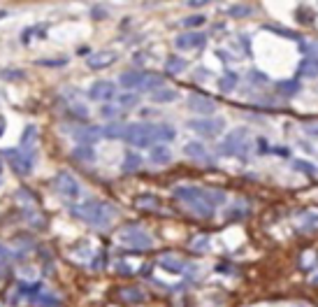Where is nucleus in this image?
<instances>
[{
	"instance_id": "nucleus-9",
	"label": "nucleus",
	"mask_w": 318,
	"mask_h": 307,
	"mask_svg": "<svg viewBox=\"0 0 318 307\" xmlns=\"http://www.w3.org/2000/svg\"><path fill=\"white\" fill-rule=\"evenodd\" d=\"M116 96V84L114 82H105V79H100V82H96V84L89 89V98L96 102H109L114 100Z\"/></svg>"
},
{
	"instance_id": "nucleus-38",
	"label": "nucleus",
	"mask_w": 318,
	"mask_h": 307,
	"mask_svg": "<svg viewBox=\"0 0 318 307\" xmlns=\"http://www.w3.org/2000/svg\"><path fill=\"white\" fill-rule=\"evenodd\" d=\"M37 63L44 68H63V66H67V58L60 56V58H44V60H37Z\"/></svg>"
},
{
	"instance_id": "nucleus-6",
	"label": "nucleus",
	"mask_w": 318,
	"mask_h": 307,
	"mask_svg": "<svg viewBox=\"0 0 318 307\" xmlns=\"http://www.w3.org/2000/svg\"><path fill=\"white\" fill-rule=\"evenodd\" d=\"M119 240H121V244H126L128 249H137V252L151 249V244H153L151 235L144 233L139 226H126V228L119 233Z\"/></svg>"
},
{
	"instance_id": "nucleus-15",
	"label": "nucleus",
	"mask_w": 318,
	"mask_h": 307,
	"mask_svg": "<svg viewBox=\"0 0 318 307\" xmlns=\"http://www.w3.org/2000/svg\"><path fill=\"white\" fill-rule=\"evenodd\" d=\"M146 73H139V70H126V73L119 77V84L123 89H142V82H144Z\"/></svg>"
},
{
	"instance_id": "nucleus-16",
	"label": "nucleus",
	"mask_w": 318,
	"mask_h": 307,
	"mask_svg": "<svg viewBox=\"0 0 318 307\" xmlns=\"http://www.w3.org/2000/svg\"><path fill=\"white\" fill-rule=\"evenodd\" d=\"M149 161L153 163V165H168V163L172 161V151H170L165 145H156V147H151Z\"/></svg>"
},
{
	"instance_id": "nucleus-34",
	"label": "nucleus",
	"mask_w": 318,
	"mask_h": 307,
	"mask_svg": "<svg viewBox=\"0 0 318 307\" xmlns=\"http://www.w3.org/2000/svg\"><path fill=\"white\" fill-rule=\"evenodd\" d=\"M74 158H77V161L91 163V161H96V154H93L91 147H77V149H74Z\"/></svg>"
},
{
	"instance_id": "nucleus-29",
	"label": "nucleus",
	"mask_w": 318,
	"mask_h": 307,
	"mask_svg": "<svg viewBox=\"0 0 318 307\" xmlns=\"http://www.w3.org/2000/svg\"><path fill=\"white\" fill-rule=\"evenodd\" d=\"M237 82H240V77L234 73H225L221 79H218V91H221V93H230V91L237 86Z\"/></svg>"
},
{
	"instance_id": "nucleus-21",
	"label": "nucleus",
	"mask_w": 318,
	"mask_h": 307,
	"mask_svg": "<svg viewBox=\"0 0 318 307\" xmlns=\"http://www.w3.org/2000/svg\"><path fill=\"white\" fill-rule=\"evenodd\" d=\"M126 126L123 121H114V124H109V126L102 128V138H109V140H123L126 135Z\"/></svg>"
},
{
	"instance_id": "nucleus-47",
	"label": "nucleus",
	"mask_w": 318,
	"mask_h": 307,
	"mask_svg": "<svg viewBox=\"0 0 318 307\" xmlns=\"http://www.w3.org/2000/svg\"><path fill=\"white\" fill-rule=\"evenodd\" d=\"M186 5L188 7H202V5H207V0H188Z\"/></svg>"
},
{
	"instance_id": "nucleus-12",
	"label": "nucleus",
	"mask_w": 318,
	"mask_h": 307,
	"mask_svg": "<svg viewBox=\"0 0 318 307\" xmlns=\"http://www.w3.org/2000/svg\"><path fill=\"white\" fill-rule=\"evenodd\" d=\"M184 154L198 163H207V165L214 163V156H211L209 149H207L202 142H188V145H184Z\"/></svg>"
},
{
	"instance_id": "nucleus-27",
	"label": "nucleus",
	"mask_w": 318,
	"mask_h": 307,
	"mask_svg": "<svg viewBox=\"0 0 318 307\" xmlns=\"http://www.w3.org/2000/svg\"><path fill=\"white\" fill-rule=\"evenodd\" d=\"M119 298L123 302H142L144 300V293H142L139 289H135V286H128V289L119 291Z\"/></svg>"
},
{
	"instance_id": "nucleus-40",
	"label": "nucleus",
	"mask_w": 318,
	"mask_h": 307,
	"mask_svg": "<svg viewBox=\"0 0 318 307\" xmlns=\"http://www.w3.org/2000/svg\"><path fill=\"white\" fill-rule=\"evenodd\" d=\"M121 114V109L116 107V105H105L102 107V116H107V119H114V116Z\"/></svg>"
},
{
	"instance_id": "nucleus-8",
	"label": "nucleus",
	"mask_w": 318,
	"mask_h": 307,
	"mask_svg": "<svg viewBox=\"0 0 318 307\" xmlns=\"http://www.w3.org/2000/svg\"><path fill=\"white\" fill-rule=\"evenodd\" d=\"M204 42H207V35L204 33H200V30H186V33L177 35L174 47L179 49V51H193V49L204 47Z\"/></svg>"
},
{
	"instance_id": "nucleus-42",
	"label": "nucleus",
	"mask_w": 318,
	"mask_h": 307,
	"mask_svg": "<svg viewBox=\"0 0 318 307\" xmlns=\"http://www.w3.org/2000/svg\"><path fill=\"white\" fill-rule=\"evenodd\" d=\"M0 77H5V79L12 82V79H24V73H21V70H3Z\"/></svg>"
},
{
	"instance_id": "nucleus-17",
	"label": "nucleus",
	"mask_w": 318,
	"mask_h": 307,
	"mask_svg": "<svg viewBox=\"0 0 318 307\" xmlns=\"http://www.w3.org/2000/svg\"><path fill=\"white\" fill-rule=\"evenodd\" d=\"M300 230H304V233H313V230H318V210H306L300 214Z\"/></svg>"
},
{
	"instance_id": "nucleus-19",
	"label": "nucleus",
	"mask_w": 318,
	"mask_h": 307,
	"mask_svg": "<svg viewBox=\"0 0 318 307\" xmlns=\"http://www.w3.org/2000/svg\"><path fill=\"white\" fill-rule=\"evenodd\" d=\"M297 75L304 77V79L318 77V58H309V56H306L300 66H297Z\"/></svg>"
},
{
	"instance_id": "nucleus-26",
	"label": "nucleus",
	"mask_w": 318,
	"mask_h": 307,
	"mask_svg": "<svg viewBox=\"0 0 318 307\" xmlns=\"http://www.w3.org/2000/svg\"><path fill=\"white\" fill-rule=\"evenodd\" d=\"M225 217H228V219H244V217H249V203H246V200H237V203L225 212Z\"/></svg>"
},
{
	"instance_id": "nucleus-33",
	"label": "nucleus",
	"mask_w": 318,
	"mask_h": 307,
	"mask_svg": "<svg viewBox=\"0 0 318 307\" xmlns=\"http://www.w3.org/2000/svg\"><path fill=\"white\" fill-rule=\"evenodd\" d=\"M191 249H193V252H198V254L207 252V249H209V237H207V235H198V237H193Z\"/></svg>"
},
{
	"instance_id": "nucleus-44",
	"label": "nucleus",
	"mask_w": 318,
	"mask_h": 307,
	"mask_svg": "<svg viewBox=\"0 0 318 307\" xmlns=\"http://www.w3.org/2000/svg\"><path fill=\"white\" fill-rule=\"evenodd\" d=\"M304 133L309 138H318V124H304Z\"/></svg>"
},
{
	"instance_id": "nucleus-3",
	"label": "nucleus",
	"mask_w": 318,
	"mask_h": 307,
	"mask_svg": "<svg viewBox=\"0 0 318 307\" xmlns=\"http://www.w3.org/2000/svg\"><path fill=\"white\" fill-rule=\"evenodd\" d=\"M3 158L10 161L12 170L17 175H30L33 165H35V147H19V149H5Z\"/></svg>"
},
{
	"instance_id": "nucleus-48",
	"label": "nucleus",
	"mask_w": 318,
	"mask_h": 307,
	"mask_svg": "<svg viewBox=\"0 0 318 307\" xmlns=\"http://www.w3.org/2000/svg\"><path fill=\"white\" fill-rule=\"evenodd\" d=\"M276 154H279V156H288V149H283L281 147V149H276Z\"/></svg>"
},
{
	"instance_id": "nucleus-28",
	"label": "nucleus",
	"mask_w": 318,
	"mask_h": 307,
	"mask_svg": "<svg viewBox=\"0 0 318 307\" xmlns=\"http://www.w3.org/2000/svg\"><path fill=\"white\" fill-rule=\"evenodd\" d=\"M139 105V98L137 93H123V96L116 98V107L123 112V109H132V107H137Z\"/></svg>"
},
{
	"instance_id": "nucleus-20",
	"label": "nucleus",
	"mask_w": 318,
	"mask_h": 307,
	"mask_svg": "<svg viewBox=\"0 0 318 307\" xmlns=\"http://www.w3.org/2000/svg\"><path fill=\"white\" fill-rule=\"evenodd\" d=\"M179 98V91L170 89V86H161V89L151 91V100L153 102H174Z\"/></svg>"
},
{
	"instance_id": "nucleus-14",
	"label": "nucleus",
	"mask_w": 318,
	"mask_h": 307,
	"mask_svg": "<svg viewBox=\"0 0 318 307\" xmlns=\"http://www.w3.org/2000/svg\"><path fill=\"white\" fill-rule=\"evenodd\" d=\"M158 265H161L163 270L174 272V275H181V272L186 270V265H188V263H184V261H181L179 256H174V254H165V256H161Z\"/></svg>"
},
{
	"instance_id": "nucleus-45",
	"label": "nucleus",
	"mask_w": 318,
	"mask_h": 307,
	"mask_svg": "<svg viewBox=\"0 0 318 307\" xmlns=\"http://www.w3.org/2000/svg\"><path fill=\"white\" fill-rule=\"evenodd\" d=\"M267 30H274V33H281V35H286V37H297L295 33H290V30H286V28H276V26H267Z\"/></svg>"
},
{
	"instance_id": "nucleus-50",
	"label": "nucleus",
	"mask_w": 318,
	"mask_h": 307,
	"mask_svg": "<svg viewBox=\"0 0 318 307\" xmlns=\"http://www.w3.org/2000/svg\"><path fill=\"white\" fill-rule=\"evenodd\" d=\"M313 282H316V284H318V277H316V279H313Z\"/></svg>"
},
{
	"instance_id": "nucleus-30",
	"label": "nucleus",
	"mask_w": 318,
	"mask_h": 307,
	"mask_svg": "<svg viewBox=\"0 0 318 307\" xmlns=\"http://www.w3.org/2000/svg\"><path fill=\"white\" fill-rule=\"evenodd\" d=\"M276 89L281 91V93H286V96H293V93H297V91L302 89V84L297 79H286V82H279Z\"/></svg>"
},
{
	"instance_id": "nucleus-11",
	"label": "nucleus",
	"mask_w": 318,
	"mask_h": 307,
	"mask_svg": "<svg viewBox=\"0 0 318 307\" xmlns=\"http://www.w3.org/2000/svg\"><path fill=\"white\" fill-rule=\"evenodd\" d=\"M116 58H119V56H116V51L102 49V51H96V54H91L89 58H86V66H89L91 70H105V68H109Z\"/></svg>"
},
{
	"instance_id": "nucleus-5",
	"label": "nucleus",
	"mask_w": 318,
	"mask_h": 307,
	"mask_svg": "<svg viewBox=\"0 0 318 307\" xmlns=\"http://www.w3.org/2000/svg\"><path fill=\"white\" fill-rule=\"evenodd\" d=\"M54 191L58 193L63 200H70V203H74V200L82 198V184H79L77 179H74L70 172H58V175L54 177Z\"/></svg>"
},
{
	"instance_id": "nucleus-18",
	"label": "nucleus",
	"mask_w": 318,
	"mask_h": 307,
	"mask_svg": "<svg viewBox=\"0 0 318 307\" xmlns=\"http://www.w3.org/2000/svg\"><path fill=\"white\" fill-rule=\"evenodd\" d=\"M44 291V286H42V282H19L17 284V291H14V295H24V298H33V295H37V293H42Z\"/></svg>"
},
{
	"instance_id": "nucleus-31",
	"label": "nucleus",
	"mask_w": 318,
	"mask_h": 307,
	"mask_svg": "<svg viewBox=\"0 0 318 307\" xmlns=\"http://www.w3.org/2000/svg\"><path fill=\"white\" fill-rule=\"evenodd\" d=\"M158 135H161V142H172L177 138V131L170 124H158Z\"/></svg>"
},
{
	"instance_id": "nucleus-46",
	"label": "nucleus",
	"mask_w": 318,
	"mask_h": 307,
	"mask_svg": "<svg viewBox=\"0 0 318 307\" xmlns=\"http://www.w3.org/2000/svg\"><path fill=\"white\" fill-rule=\"evenodd\" d=\"M116 272H121V275H130V268H126V263H123V261H119V263H116Z\"/></svg>"
},
{
	"instance_id": "nucleus-2",
	"label": "nucleus",
	"mask_w": 318,
	"mask_h": 307,
	"mask_svg": "<svg viewBox=\"0 0 318 307\" xmlns=\"http://www.w3.org/2000/svg\"><path fill=\"white\" fill-rule=\"evenodd\" d=\"M123 140L132 147H156L161 142L158 124H146V121H142V124H128Z\"/></svg>"
},
{
	"instance_id": "nucleus-10",
	"label": "nucleus",
	"mask_w": 318,
	"mask_h": 307,
	"mask_svg": "<svg viewBox=\"0 0 318 307\" xmlns=\"http://www.w3.org/2000/svg\"><path fill=\"white\" fill-rule=\"evenodd\" d=\"M188 109H191V112H195V114H200V116H209V114H214L216 102L211 100L209 96L193 93V96H188Z\"/></svg>"
},
{
	"instance_id": "nucleus-7",
	"label": "nucleus",
	"mask_w": 318,
	"mask_h": 307,
	"mask_svg": "<svg viewBox=\"0 0 318 307\" xmlns=\"http://www.w3.org/2000/svg\"><path fill=\"white\" fill-rule=\"evenodd\" d=\"M186 126L198 135H204V138H216L225 128V124H223V119H214V116H200V119H191Z\"/></svg>"
},
{
	"instance_id": "nucleus-25",
	"label": "nucleus",
	"mask_w": 318,
	"mask_h": 307,
	"mask_svg": "<svg viewBox=\"0 0 318 307\" xmlns=\"http://www.w3.org/2000/svg\"><path fill=\"white\" fill-rule=\"evenodd\" d=\"M135 205H137L139 210H158L161 200H158L153 193H144V196H137V198H135Z\"/></svg>"
},
{
	"instance_id": "nucleus-49",
	"label": "nucleus",
	"mask_w": 318,
	"mask_h": 307,
	"mask_svg": "<svg viewBox=\"0 0 318 307\" xmlns=\"http://www.w3.org/2000/svg\"><path fill=\"white\" fill-rule=\"evenodd\" d=\"M3 128H5V119L0 116V135H3Z\"/></svg>"
},
{
	"instance_id": "nucleus-36",
	"label": "nucleus",
	"mask_w": 318,
	"mask_h": 307,
	"mask_svg": "<svg viewBox=\"0 0 318 307\" xmlns=\"http://www.w3.org/2000/svg\"><path fill=\"white\" fill-rule=\"evenodd\" d=\"M249 82H251L253 86H265L267 84V75L260 73V70H251V73H249Z\"/></svg>"
},
{
	"instance_id": "nucleus-13",
	"label": "nucleus",
	"mask_w": 318,
	"mask_h": 307,
	"mask_svg": "<svg viewBox=\"0 0 318 307\" xmlns=\"http://www.w3.org/2000/svg\"><path fill=\"white\" fill-rule=\"evenodd\" d=\"M74 138H77L79 147H91L96 140L102 138V128L98 126H84V128H77L74 131Z\"/></svg>"
},
{
	"instance_id": "nucleus-43",
	"label": "nucleus",
	"mask_w": 318,
	"mask_h": 307,
	"mask_svg": "<svg viewBox=\"0 0 318 307\" xmlns=\"http://www.w3.org/2000/svg\"><path fill=\"white\" fill-rule=\"evenodd\" d=\"M302 49H304L306 54H309V58H318V42H313V44H302Z\"/></svg>"
},
{
	"instance_id": "nucleus-1",
	"label": "nucleus",
	"mask_w": 318,
	"mask_h": 307,
	"mask_svg": "<svg viewBox=\"0 0 318 307\" xmlns=\"http://www.w3.org/2000/svg\"><path fill=\"white\" fill-rule=\"evenodd\" d=\"M72 214L79 217L82 221L96 226V228H105L116 217V207L112 203H107V200H86V203L74 205Z\"/></svg>"
},
{
	"instance_id": "nucleus-4",
	"label": "nucleus",
	"mask_w": 318,
	"mask_h": 307,
	"mask_svg": "<svg viewBox=\"0 0 318 307\" xmlns=\"http://www.w3.org/2000/svg\"><path fill=\"white\" fill-rule=\"evenodd\" d=\"M218 151H221L223 156H244L246 151H249V133H246L244 128L232 131L230 135H225V138L221 140Z\"/></svg>"
},
{
	"instance_id": "nucleus-22",
	"label": "nucleus",
	"mask_w": 318,
	"mask_h": 307,
	"mask_svg": "<svg viewBox=\"0 0 318 307\" xmlns=\"http://www.w3.org/2000/svg\"><path fill=\"white\" fill-rule=\"evenodd\" d=\"M30 302L35 307H60V300L56 298L54 293H47V291H42V293H37L30 298Z\"/></svg>"
},
{
	"instance_id": "nucleus-35",
	"label": "nucleus",
	"mask_w": 318,
	"mask_h": 307,
	"mask_svg": "<svg viewBox=\"0 0 318 307\" xmlns=\"http://www.w3.org/2000/svg\"><path fill=\"white\" fill-rule=\"evenodd\" d=\"M251 12H253L251 5H232V7L228 10L230 17H249Z\"/></svg>"
},
{
	"instance_id": "nucleus-23",
	"label": "nucleus",
	"mask_w": 318,
	"mask_h": 307,
	"mask_svg": "<svg viewBox=\"0 0 318 307\" xmlns=\"http://www.w3.org/2000/svg\"><path fill=\"white\" fill-rule=\"evenodd\" d=\"M139 168H142V156L135 151H128L123 156V172H137Z\"/></svg>"
},
{
	"instance_id": "nucleus-37",
	"label": "nucleus",
	"mask_w": 318,
	"mask_h": 307,
	"mask_svg": "<svg viewBox=\"0 0 318 307\" xmlns=\"http://www.w3.org/2000/svg\"><path fill=\"white\" fill-rule=\"evenodd\" d=\"M204 24V17L202 14H193V17H186L184 21H181V26L184 28H198V26Z\"/></svg>"
},
{
	"instance_id": "nucleus-24",
	"label": "nucleus",
	"mask_w": 318,
	"mask_h": 307,
	"mask_svg": "<svg viewBox=\"0 0 318 307\" xmlns=\"http://www.w3.org/2000/svg\"><path fill=\"white\" fill-rule=\"evenodd\" d=\"M186 60L184 58H179V56H170L168 60H165V73L168 75H179V73H184L186 70Z\"/></svg>"
},
{
	"instance_id": "nucleus-41",
	"label": "nucleus",
	"mask_w": 318,
	"mask_h": 307,
	"mask_svg": "<svg viewBox=\"0 0 318 307\" xmlns=\"http://www.w3.org/2000/svg\"><path fill=\"white\" fill-rule=\"evenodd\" d=\"M7 265H10V254H7V249L0 244V270L5 272L7 270Z\"/></svg>"
},
{
	"instance_id": "nucleus-32",
	"label": "nucleus",
	"mask_w": 318,
	"mask_h": 307,
	"mask_svg": "<svg viewBox=\"0 0 318 307\" xmlns=\"http://www.w3.org/2000/svg\"><path fill=\"white\" fill-rule=\"evenodd\" d=\"M163 86V77L161 75H146L144 82H142V89L144 91H156Z\"/></svg>"
},
{
	"instance_id": "nucleus-39",
	"label": "nucleus",
	"mask_w": 318,
	"mask_h": 307,
	"mask_svg": "<svg viewBox=\"0 0 318 307\" xmlns=\"http://www.w3.org/2000/svg\"><path fill=\"white\" fill-rule=\"evenodd\" d=\"M293 168L295 170H302V172H304V175H309V177L316 175V168H313L311 163H306V161H293Z\"/></svg>"
}]
</instances>
